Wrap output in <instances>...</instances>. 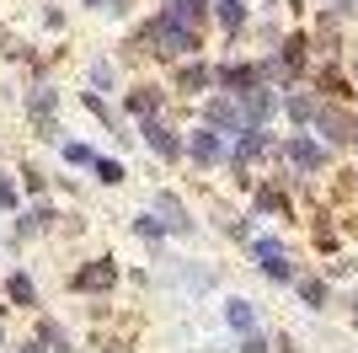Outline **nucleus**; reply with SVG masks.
<instances>
[{
  "instance_id": "6",
  "label": "nucleus",
  "mask_w": 358,
  "mask_h": 353,
  "mask_svg": "<svg viewBox=\"0 0 358 353\" xmlns=\"http://www.w3.org/2000/svg\"><path fill=\"white\" fill-rule=\"evenodd\" d=\"M11 300H16V305H32V300H38V294H32V284L22 279V273L11 279Z\"/></svg>"
},
{
  "instance_id": "2",
  "label": "nucleus",
  "mask_w": 358,
  "mask_h": 353,
  "mask_svg": "<svg viewBox=\"0 0 358 353\" xmlns=\"http://www.w3.org/2000/svg\"><path fill=\"white\" fill-rule=\"evenodd\" d=\"M27 113L43 123V134H54V123H48V118H54V91H32V97H27Z\"/></svg>"
},
{
  "instance_id": "8",
  "label": "nucleus",
  "mask_w": 358,
  "mask_h": 353,
  "mask_svg": "<svg viewBox=\"0 0 358 353\" xmlns=\"http://www.w3.org/2000/svg\"><path fill=\"white\" fill-rule=\"evenodd\" d=\"M43 342H54V348H64V332L54 321H43Z\"/></svg>"
},
{
  "instance_id": "1",
  "label": "nucleus",
  "mask_w": 358,
  "mask_h": 353,
  "mask_svg": "<svg viewBox=\"0 0 358 353\" xmlns=\"http://www.w3.org/2000/svg\"><path fill=\"white\" fill-rule=\"evenodd\" d=\"M150 43L161 48V54H187V48H198V32L187 27L177 11H161L150 22Z\"/></svg>"
},
{
  "instance_id": "9",
  "label": "nucleus",
  "mask_w": 358,
  "mask_h": 353,
  "mask_svg": "<svg viewBox=\"0 0 358 353\" xmlns=\"http://www.w3.org/2000/svg\"><path fill=\"white\" fill-rule=\"evenodd\" d=\"M16 204V188H11V182H0V209H11Z\"/></svg>"
},
{
  "instance_id": "5",
  "label": "nucleus",
  "mask_w": 358,
  "mask_h": 353,
  "mask_svg": "<svg viewBox=\"0 0 358 353\" xmlns=\"http://www.w3.org/2000/svg\"><path fill=\"white\" fill-rule=\"evenodd\" d=\"M214 155H220L214 134H198V139H193V161H214Z\"/></svg>"
},
{
  "instance_id": "7",
  "label": "nucleus",
  "mask_w": 358,
  "mask_h": 353,
  "mask_svg": "<svg viewBox=\"0 0 358 353\" xmlns=\"http://www.w3.org/2000/svg\"><path fill=\"white\" fill-rule=\"evenodd\" d=\"M203 81H209V70H203V64H198V70H182V91H198Z\"/></svg>"
},
{
  "instance_id": "3",
  "label": "nucleus",
  "mask_w": 358,
  "mask_h": 353,
  "mask_svg": "<svg viewBox=\"0 0 358 353\" xmlns=\"http://www.w3.org/2000/svg\"><path fill=\"white\" fill-rule=\"evenodd\" d=\"M113 284V263H96L86 273H75V289H107Z\"/></svg>"
},
{
  "instance_id": "4",
  "label": "nucleus",
  "mask_w": 358,
  "mask_h": 353,
  "mask_svg": "<svg viewBox=\"0 0 358 353\" xmlns=\"http://www.w3.org/2000/svg\"><path fill=\"white\" fill-rule=\"evenodd\" d=\"M145 139H150V150H161V155H177V139H171V129H161L155 118L145 123Z\"/></svg>"
},
{
  "instance_id": "10",
  "label": "nucleus",
  "mask_w": 358,
  "mask_h": 353,
  "mask_svg": "<svg viewBox=\"0 0 358 353\" xmlns=\"http://www.w3.org/2000/svg\"><path fill=\"white\" fill-rule=\"evenodd\" d=\"M27 353H43V348H27Z\"/></svg>"
}]
</instances>
